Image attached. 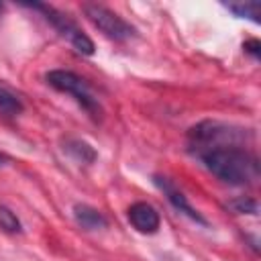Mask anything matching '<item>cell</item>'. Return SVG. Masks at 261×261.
<instances>
[{"mask_svg":"<svg viewBox=\"0 0 261 261\" xmlns=\"http://www.w3.org/2000/svg\"><path fill=\"white\" fill-rule=\"evenodd\" d=\"M247 128L202 120L188 130V151L216 179L228 186H253L259 179V157L247 147Z\"/></svg>","mask_w":261,"mask_h":261,"instance_id":"obj_1","label":"cell"},{"mask_svg":"<svg viewBox=\"0 0 261 261\" xmlns=\"http://www.w3.org/2000/svg\"><path fill=\"white\" fill-rule=\"evenodd\" d=\"M84 16L110 41L116 43H126L130 39L137 37V29L124 20L120 14H116L114 10L106 8L104 4H96V2H88L82 6Z\"/></svg>","mask_w":261,"mask_h":261,"instance_id":"obj_4","label":"cell"},{"mask_svg":"<svg viewBox=\"0 0 261 261\" xmlns=\"http://www.w3.org/2000/svg\"><path fill=\"white\" fill-rule=\"evenodd\" d=\"M2 8H4V6H2V2H0V12H2Z\"/></svg>","mask_w":261,"mask_h":261,"instance_id":"obj_15","label":"cell"},{"mask_svg":"<svg viewBox=\"0 0 261 261\" xmlns=\"http://www.w3.org/2000/svg\"><path fill=\"white\" fill-rule=\"evenodd\" d=\"M226 208L234 214H257L259 212V204L255 198H249V196H239V198H232L226 202Z\"/></svg>","mask_w":261,"mask_h":261,"instance_id":"obj_12","label":"cell"},{"mask_svg":"<svg viewBox=\"0 0 261 261\" xmlns=\"http://www.w3.org/2000/svg\"><path fill=\"white\" fill-rule=\"evenodd\" d=\"M63 151L77 163H84V165H90L96 161V149L88 143V141H82V139H65L63 141Z\"/></svg>","mask_w":261,"mask_h":261,"instance_id":"obj_8","label":"cell"},{"mask_svg":"<svg viewBox=\"0 0 261 261\" xmlns=\"http://www.w3.org/2000/svg\"><path fill=\"white\" fill-rule=\"evenodd\" d=\"M22 6H27V8H31V10H37V12H41L43 14V18L77 51V53H82V55H86V57H90V55H94V51H96V45H94V41L69 18V14H65V12H61V10H57L55 6H49V4H43V2H22Z\"/></svg>","mask_w":261,"mask_h":261,"instance_id":"obj_2","label":"cell"},{"mask_svg":"<svg viewBox=\"0 0 261 261\" xmlns=\"http://www.w3.org/2000/svg\"><path fill=\"white\" fill-rule=\"evenodd\" d=\"M126 218H128L130 226L141 234H155L161 226V216L149 202L130 204L126 210Z\"/></svg>","mask_w":261,"mask_h":261,"instance_id":"obj_6","label":"cell"},{"mask_svg":"<svg viewBox=\"0 0 261 261\" xmlns=\"http://www.w3.org/2000/svg\"><path fill=\"white\" fill-rule=\"evenodd\" d=\"M222 6L232 12L237 18H249L253 22H259L261 16V2L259 0H245V2H222Z\"/></svg>","mask_w":261,"mask_h":261,"instance_id":"obj_9","label":"cell"},{"mask_svg":"<svg viewBox=\"0 0 261 261\" xmlns=\"http://www.w3.org/2000/svg\"><path fill=\"white\" fill-rule=\"evenodd\" d=\"M0 228L8 234H20L22 232V222L20 218L4 204H0Z\"/></svg>","mask_w":261,"mask_h":261,"instance_id":"obj_11","label":"cell"},{"mask_svg":"<svg viewBox=\"0 0 261 261\" xmlns=\"http://www.w3.org/2000/svg\"><path fill=\"white\" fill-rule=\"evenodd\" d=\"M45 82L53 90L71 96L90 116H94V118L100 116V102H98V98L92 94L88 82L82 75H77L75 71H69V69H51V71L45 73Z\"/></svg>","mask_w":261,"mask_h":261,"instance_id":"obj_3","label":"cell"},{"mask_svg":"<svg viewBox=\"0 0 261 261\" xmlns=\"http://www.w3.org/2000/svg\"><path fill=\"white\" fill-rule=\"evenodd\" d=\"M71 214H73V220L77 222V226H82L84 230H102L108 226L106 216L90 204H82V202L73 204Z\"/></svg>","mask_w":261,"mask_h":261,"instance_id":"obj_7","label":"cell"},{"mask_svg":"<svg viewBox=\"0 0 261 261\" xmlns=\"http://www.w3.org/2000/svg\"><path fill=\"white\" fill-rule=\"evenodd\" d=\"M2 165H6V159H4L2 155H0V167H2Z\"/></svg>","mask_w":261,"mask_h":261,"instance_id":"obj_14","label":"cell"},{"mask_svg":"<svg viewBox=\"0 0 261 261\" xmlns=\"http://www.w3.org/2000/svg\"><path fill=\"white\" fill-rule=\"evenodd\" d=\"M22 110H24L22 100L14 92H10L8 88L0 86V112L6 116H18Z\"/></svg>","mask_w":261,"mask_h":261,"instance_id":"obj_10","label":"cell"},{"mask_svg":"<svg viewBox=\"0 0 261 261\" xmlns=\"http://www.w3.org/2000/svg\"><path fill=\"white\" fill-rule=\"evenodd\" d=\"M243 51L247 55H251L255 61H259V57H261V43H259V39H247L243 43Z\"/></svg>","mask_w":261,"mask_h":261,"instance_id":"obj_13","label":"cell"},{"mask_svg":"<svg viewBox=\"0 0 261 261\" xmlns=\"http://www.w3.org/2000/svg\"><path fill=\"white\" fill-rule=\"evenodd\" d=\"M153 184L163 192V196L167 198V202L179 212V214H184V216H188L190 220H194L196 224H202V226H208V220L188 202V198H186V194L181 192V190H177L175 188V184L169 179V177H165V175H159V173H155L153 175Z\"/></svg>","mask_w":261,"mask_h":261,"instance_id":"obj_5","label":"cell"}]
</instances>
